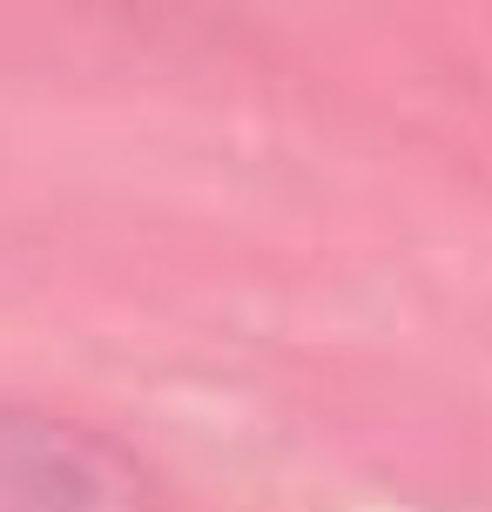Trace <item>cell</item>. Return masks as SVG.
I'll list each match as a JSON object with an SVG mask.
<instances>
[{"instance_id":"1","label":"cell","mask_w":492,"mask_h":512,"mask_svg":"<svg viewBox=\"0 0 492 512\" xmlns=\"http://www.w3.org/2000/svg\"><path fill=\"white\" fill-rule=\"evenodd\" d=\"M0 512H156V479L81 418L0 405Z\"/></svg>"}]
</instances>
